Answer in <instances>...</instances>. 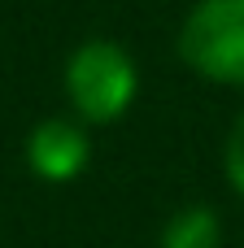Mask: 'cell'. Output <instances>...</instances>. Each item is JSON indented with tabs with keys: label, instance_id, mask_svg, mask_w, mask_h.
I'll use <instances>...</instances> for the list:
<instances>
[{
	"label": "cell",
	"instance_id": "6da1fadb",
	"mask_svg": "<svg viewBox=\"0 0 244 248\" xmlns=\"http://www.w3.org/2000/svg\"><path fill=\"white\" fill-rule=\"evenodd\" d=\"M65 92L83 122H118L140 92V70L122 44L87 39L65 65Z\"/></svg>",
	"mask_w": 244,
	"mask_h": 248
},
{
	"label": "cell",
	"instance_id": "7a4b0ae2",
	"mask_svg": "<svg viewBox=\"0 0 244 248\" xmlns=\"http://www.w3.org/2000/svg\"><path fill=\"white\" fill-rule=\"evenodd\" d=\"M179 57L210 83L244 87V0H196L179 26Z\"/></svg>",
	"mask_w": 244,
	"mask_h": 248
},
{
	"label": "cell",
	"instance_id": "3957f363",
	"mask_svg": "<svg viewBox=\"0 0 244 248\" xmlns=\"http://www.w3.org/2000/svg\"><path fill=\"white\" fill-rule=\"evenodd\" d=\"M87 153H92V144H87L83 126H74L70 118H48L26 140V161L48 183H70L87 166Z\"/></svg>",
	"mask_w": 244,
	"mask_h": 248
},
{
	"label": "cell",
	"instance_id": "277c9868",
	"mask_svg": "<svg viewBox=\"0 0 244 248\" xmlns=\"http://www.w3.org/2000/svg\"><path fill=\"white\" fill-rule=\"evenodd\" d=\"M157 248H223L218 214H214L210 205H188V209H179V214L166 222Z\"/></svg>",
	"mask_w": 244,
	"mask_h": 248
},
{
	"label": "cell",
	"instance_id": "5b68a950",
	"mask_svg": "<svg viewBox=\"0 0 244 248\" xmlns=\"http://www.w3.org/2000/svg\"><path fill=\"white\" fill-rule=\"evenodd\" d=\"M223 166H227V179H231V187L244 196V113L236 118V126H231V135H227Z\"/></svg>",
	"mask_w": 244,
	"mask_h": 248
}]
</instances>
